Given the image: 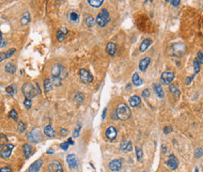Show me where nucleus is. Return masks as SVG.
I'll use <instances>...</instances> for the list:
<instances>
[{"mask_svg":"<svg viewBox=\"0 0 203 172\" xmlns=\"http://www.w3.org/2000/svg\"><path fill=\"white\" fill-rule=\"evenodd\" d=\"M115 112H116L118 119H120V120H126L131 117L130 108L128 107V105L126 104H123V102L118 105Z\"/></svg>","mask_w":203,"mask_h":172,"instance_id":"obj_1","label":"nucleus"},{"mask_svg":"<svg viewBox=\"0 0 203 172\" xmlns=\"http://www.w3.org/2000/svg\"><path fill=\"white\" fill-rule=\"evenodd\" d=\"M109 21H110V15H109L108 10L106 9L102 10L101 12H100L97 15V17H96V20H95L97 25L101 27H105L106 24H107Z\"/></svg>","mask_w":203,"mask_h":172,"instance_id":"obj_2","label":"nucleus"},{"mask_svg":"<svg viewBox=\"0 0 203 172\" xmlns=\"http://www.w3.org/2000/svg\"><path fill=\"white\" fill-rule=\"evenodd\" d=\"M22 92L25 95V99H32L34 98L37 93H38V91L36 90L35 87L32 85L31 83H25L23 87H22Z\"/></svg>","mask_w":203,"mask_h":172,"instance_id":"obj_3","label":"nucleus"},{"mask_svg":"<svg viewBox=\"0 0 203 172\" xmlns=\"http://www.w3.org/2000/svg\"><path fill=\"white\" fill-rule=\"evenodd\" d=\"M27 137L29 140H30L31 142H33V143H38V142H40V140L42 139V131H40V128L38 127H36L34 128L30 133H28L27 134Z\"/></svg>","mask_w":203,"mask_h":172,"instance_id":"obj_4","label":"nucleus"},{"mask_svg":"<svg viewBox=\"0 0 203 172\" xmlns=\"http://www.w3.org/2000/svg\"><path fill=\"white\" fill-rule=\"evenodd\" d=\"M79 76L81 80L85 83H91L93 81V76L91 75V74L86 69H81L79 71Z\"/></svg>","mask_w":203,"mask_h":172,"instance_id":"obj_5","label":"nucleus"},{"mask_svg":"<svg viewBox=\"0 0 203 172\" xmlns=\"http://www.w3.org/2000/svg\"><path fill=\"white\" fill-rule=\"evenodd\" d=\"M48 170L49 172H63L61 164L57 160H53L48 164Z\"/></svg>","mask_w":203,"mask_h":172,"instance_id":"obj_6","label":"nucleus"},{"mask_svg":"<svg viewBox=\"0 0 203 172\" xmlns=\"http://www.w3.org/2000/svg\"><path fill=\"white\" fill-rule=\"evenodd\" d=\"M174 77H175V75L173 72H165L161 75V82L162 84H164V85H168V84H170L173 80H174Z\"/></svg>","mask_w":203,"mask_h":172,"instance_id":"obj_7","label":"nucleus"},{"mask_svg":"<svg viewBox=\"0 0 203 172\" xmlns=\"http://www.w3.org/2000/svg\"><path fill=\"white\" fill-rule=\"evenodd\" d=\"M165 164H167L170 169L175 170L177 169V167L179 166V161L176 158V156L174 154H170V155H168V159L167 162H165Z\"/></svg>","mask_w":203,"mask_h":172,"instance_id":"obj_8","label":"nucleus"},{"mask_svg":"<svg viewBox=\"0 0 203 172\" xmlns=\"http://www.w3.org/2000/svg\"><path fill=\"white\" fill-rule=\"evenodd\" d=\"M14 149V145L12 144H7L5 147H3L0 151V155L3 158H9V157L12 155V152Z\"/></svg>","mask_w":203,"mask_h":172,"instance_id":"obj_9","label":"nucleus"},{"mask_svg":"<svg viewBox=\"0 0 203 172\" xmlns=\"http://www.w3.org/2000/svg\"><path fill=\"white\" fill-rule=\"evenodd\" d=\"M108 167L111 171H114V172L120 171L121 169V167H122V163H121V161L119 159L112 160L111 162L108 164Z\"/></svg>","mask_w":203,"mask_h":172,"instance_id":"obj_10","label":"nucleus"},{"mask_svg":"<svg viewBox=\"0 0 203 172\" xmlns=\"http://www.w3.org/2000/svg\"><path fill=\"white\" fill-rule=\"evenodd\" d=\"M66 161H67L68 166H69L70 168L73 169V168L77 167V164H78V160H77V157H76L75 154L72 153V154L67 155V158H66Z\"/></svg>","mask_w":203,"mask_h":172,"instance_id":"obj_11","label":"nucleus"},{"mask_svg":"<svg viewBox=\"0 0 203 172\" xmlns=\"http://www.w3.org/2000/svg\"><path fill=\"white\" fill-rule=\"evenodd\" d=\"M43 164V161L42 159L37 160L28 168V172H39Z\"/></svg>","mask_w":203,"mask_h":172,"instance_id":"obj_12","label":"nucleus"},{"mask_svg":"<svg viewBox=\"0 0 203 172\" xmlns=\"http://www.w3.org/2000/svg\"><path fill=\"white\" fill-rule=\"evenodd\" d=\"M105 135L109 140H114L117 137V130L115 127L110 126L105 131Z\"/></svg>","mask_w":203,"mask_h":172,"instance_id":"obj_13","label":"nucleus"},{"mask_svg":"<svg viewBox=\"0 0 203 172\" xmlns=\"http://www.w3.org/2000/svg\"><path fill=\"white\" fill-rule=\"evenodd\" d=\"M62 67H63V66L59 65V64L55 65L52 69V71H51V74H52V76H54V77H60L61 72H62Z\"/></svg>","mask_w":203,"mask_h":172,"instance_id":"obj_14","label":"nucleus"},{"mask_svg":"<svg viewBox=\"0 0 203 172\" xmlns=\"http://www.w3.org/2000/svg\"><path fill=\"white\" fill-rule=\"evenodd\" d=\"M150 63V57H145L139 62V69L140 71L145 72L147 70V68L149 67V65Z\"/></svg>","mask_w":203,"mask_h":172,"instance_id":"obj_15","label":"nucleus"},{"mask_svg":"<svg viewBox=\"0 0 203 172\" xmlns=\"http://www.w3.org/2000/svg\"><path fill=\"white\" fill-rule=\"evenodd\" d=\"M23 151H24V154H25V157L27 159H28L29 157L32 155L33 153V148L31 145L29 144H25L23 146Z\"/></svg>","mask_w":203,"mask_h":172,"instance_id":"obj_16","label":"nucleus"},{"mask_svg":"<svg viewBox=\"0 0 203 172\" xmlns=\"http://www.w3.org/2000/svg\"><path fill=\"white\" fill-rule=\"evenodd\" d=\"M68 33V29L65 28V27H61L59 30L57 31V38L58 40V42H63L64 39H65V36L67 35Z\"/></svg>","mask_w":203,"mask_h":172,"instance_id":"obj_17","label":"nucleus"},{"mask_svg":"<svg viewBox=\"0 0 203 172\" xmlns=\"http://www.w3.org/2000/svg\"><path fill=\"white\" fill-rule=\"evenodd\" d=\"M120 149H122V151H124V152H131L133 149V146H132V143L130 141L124 140L120 143Z\"/></svg>","mask_w":203,"mask_h":172,"instance_id":"obj_18","label":"nucleus"},{"mask_svg":"<svg viewBox=\"0 0 203 172\" xmlns=\"http://www.w3.org/2000/svg\"><path fill=\"white\" fill-rule=\"evenodd\" d=\"M129 102H130V105L132 107H136L140 102H141V99H140V97L137 96V95H134V96H132L130 98Z\"/></svg>","mask_w":203,"mask_h":172,"instance_id":"obj_19","label":"nucleus"},{"mask_svg":"<svg viewBox=\"0 0 203 172\" xmlns=\"http://www.w3.org/2000/svg\"><path fill=\"white\" fill-rule=\"evenodd\" d=\"M106 51L110 56H114L117 51V45L114 42H108L107 45H106Z\"/></svg>","mask_w":203,"mask_h":172,"instance_id":"obj_20","label":"nucleus"},{"mask_svg":"<svg viewBox=\"0 0 203 172\" xmlns=\"http://www.w3.org/2000/svg\"><path fill=\"white\" fill-rule=\"evenodd\" d=\"M151 43H152V41H151L150 39H145L144 40V41L142 42V43H141V45H140V48H139L140 52H145V51L150 47V45L151 44Z\"/></svg>","mask_w":203,"mask_h":172,"instance_id":"obj_21","label":"nucleus"},{"mask_svg":"<svg viewBox=\"0 0 203 172\" xmlns=\"http://www.w3.org/2000/svg\"><path fill=\"white\" fill-rule=\"evenodd\" d=\"M153 89L159 98H163L165 96L164 90H163V89H162L161 85H159V84H153Z\"/></svg>","mask_w":203,"mask_h":172,"instance_id":"obj_22","label":"nucleus"},{"mask_svg":"<svg viewBox=\"0 0 203 172\" xmlns=\"http://www.w3.org/2000/svg\"><path fill=\"white\" fill-rule=\"evenodd\" d=\"M21 25H27L29 22H30V13L28 12H25L23 13V15H22V18H21Z\"/></svg>","mask_w":203,"mask_h":172,"instance_id":"obj_23","label":"nucleus"},{"mask_svg":"<svg viewBox=\"0 0 203 172\" xmlns=\"http://www.w3.org/2000/svg\"><path fill=\"white\" fill-rule=\"evenodd\" d=\"M133 83H134V85L136 86V87L141 86L143 84V80L139 77L137 72H135L134 75H133Z\"/></svg>","mask_w":203,"mask_h":172,"instance_id":"obj_24","label":"nucleus"},{"mask_svg":"<svg viewBox=\"0 0 203 172\" xmlns=\"http://www.w3.org/2000/svg\"><path fill=\"white\" fill-rule=\"evenodd\" d=\"M5 71L8 72V74H14L15 71H16L15 65H13L12 62H9V63H7L6 66H5Z\"/></svg>","mask_w":203,"mask_h":172,"instance_id":"obj_25","label":"nucleus"},{"mask_svg":"<svg viewBox=\"0 0 203 172\" xmlns=\"http://www.w3.org/2000/svg\"><path fill=\"white\" fill-rule=\"evenodd\" d=\"M43 86H44V89H45V92H50L52 90V87H53V84L51 82V80L49 78H46L44 80L43 82Z\"/></svg>","mask_w":203,"mask_h":172,"instance_id":"obj_26","label":"nucleus"},{"mask_svg":"<svg viewBox=\"0 0 203 172\" xmlns=\"http://www.w3.org/2000/svg\"><path fill=\"white\" fill-rule=\"evenodd\" d=\"M69 18H70V21L71 22L76 23V22H78V20H79V14L77 12H75V10H72L69 14Z\"/></svg>","mask_w":203,"mask_h":172,"instance_id":"obj_27","label":"nucleus"},{"mask_svg":"<svg viewBox=\"0 0 203 172\" xmlns=\"http://www.w3.org/2000/svg\"><path fill=\"white\" fill-rule=\"evenodd\" d=\"M44 134H45L47 137H55V131L51 125H47L45 128H44Z\"/></svg>","mask_w":203,"mask_h":172,"instance_id":"obj_28","label":"nucleus"},{"mask_svg":"<svg viewBox=\"0 0 203 172\" xmlns=\"http://www.w3.org/2000/svg\"><path fill=\"white\" fill-rule=\"evenodd\" d=\"M104 3V0H88V4L94 8H99Z\"/></svg>","mask_w":203,"mask_h":172,"instance_id":"obj_29","label":"nucleus"},{"mask_svg":"<svg viewBox=\"0 0 203 172\" xmlns=\"http://www.w3.org/2000/svg\"><path fill=\"white\" fill-rule=\"evenodd\" d=\"M8 144V137H6L4 134H0V149Z\"/></svg>","mask_w":203,"mask_h":172,"instance_id":"obj_30","label":"nucleus"},{"mask_svg":"<svg viewBox=\"0 0 203 172\" xmlns=\"http://www.w3.org/2000/svg\"><path fill=\"white\" fill-rule=\"evenodd\" d=\"M75 101L78 104H82V102L85 101V96L82 92H77L75 97Z\"/></svg>","mask_w":203,"mask_h":172,"instance_id":"obj_31","label":"nucleus"},{"mask_svg":"<svg viewBox=\"0 0 203 172\" xmlns=\"http://www.w3.org/2000/svg\"><path fill=\"white\" fill-rule=\"evenodd\" d=\"M25 129H27V125H25V122L20 121L19 123H18V127H17V131H18V133L23 134L24 132L25 131Z\"/></svg>","mask_w":203,"mask_h":172,"instance_id":"obj_32","label":"nucleus"},{"mask_svg":"<svg viewBox=\"0 0 203 172\" xmlns=\"http://www.w3.org/2000/svg\"><path fill=\"white\" fill-rule=\"evenodd\" d=\"M61 78L60 77H54V76H52V79H51V82H52L53 84V86H56V87H59L61 86Z\"/></svg>","mask_w":203,"mask_h":172,"instance_id":"obj_33","label":"nucleus"},{"mask_svg":"<svg viewBox=\"0 0 203 172\" xmlns=\"http://www.w3.org/2000/svg\"><path fill=\"white\" fill-rule=\"evenodd\" d=\"M169 91H170V93H172V94L179 95V93H180L178 87H177V85H174V84H171V85L169 86Z\"/></svg>","mask_w":203,"mask_h":172,"instance_id":"obj_34","label":"nucleus"},{"mask_svg":"<svg viewBox=\"0 0 203 172\" xmlns=\"http://www.w3.org/2000/svg\"><path fill=\"white\" fill-rule=\"evenodd\" d=\"M94 24H95V20L92 16H88L86 19V25L88 27H92L94 25Z\"/></svg>","mask_w":203,"mask_h":172,"instance_id":"obj_35","label":"nucleus"},{"mask_svg":"<svg viewBox=\"0 0 203 172\" xmlns=\"http://www.w3.org/2000/svg\"><path fill=\"white\" fill-rule=\"evenodd\" d=\"M193 66H194V71L195 74H198V72L200 71V65H199L198 59H195L194 62H193Z\"/></svg>","mask_w":203,"mask_h":172,"instance_id":"obj_36","label":"nucleus"},{"mask_svg":"<svg viewBox=\"0 0 203 172\" xmlns=\"http://www.w3.org/2000/svg\"><path fill=\"white\" fill-rule=\"evenodd\" d=\"M9 117H10V118L13 119V120H15V121H16V120L18 119V114H17L16 110H14V109L10 110V112L9 113Z\"/></svg>","mask_w":203,"mask_h":172,"instance_id":"obj_37","label":"nucleus"},{"mask_svg":"<svg viewBox=\"0 0 203 172\" xmlns=\"http://www.w3.org/2000/svg\"><path fill=\"white\" fill-rule=\"evenodd\" d=\"M202 155H203V149L201 148H198L195 151V158H200Z\"/></svg>","mask_w":203,"mask_h":172,"instance_id":"obj_38","label":"nucleus"},{"mask_svg":"<svg viewBox=\"0 0 203 172\" xmlns=\"http://www.w3.org/2000/svg\"><path fill=\"white\" fill-rule=\"evenodd\" d=\"M135 151H136V157H137V160L140 161V160L142 159V156H143L142 149H140V148H135Z\"/></svg>","mask_w":203,"mask_h":172,"instance_id":"obj_39","label":"nucleus"},{"mask_svg":"<svg viewBox=\"0 0 203 172\" xmlns=\"http://www.w3.org/2000/svg\"><path fill=\"white\" fill-rule=\"evenodd\" d=\"M16 52V49L15 48H12V49H10V50H8L6 52V58H9V57H10L12 56H13V54Z\"/></svg>","mask_w":203,"mask_h":172,"instance_id":"obj_40","label":"nucleus"},{"mask_svg":"<svg viewBox=\"0 0 203 172\" xmlns=\"http://www.w3.org/2000/svg\"><path fill=\"white\" fill-rule=\"evenodd\" d=\"M24 104L27 109H30L31 106H32V102H31L30 99H25V102H24Z\"/></svg>","mask_w":203,"mask_h":172,"instance_id":"obj_41","label":"nucleus"},{"mask_svg":"<svg viewBox=\"0 0 203 172\" xmlns=\"http://www.w3.org/2000/svg\"><path fill=\"white\" fill-rule=\"evenodd\" d=\"M198 61L199 64H203V53L200 51L198 52Z\"/></svg>","mask_w":203,"mask_h":172,"instance_id":"obj_42","label":"nucleus"},{"mask_svg":"<svg viewBox=\"0 0 203 172\" xmlns=\"http://www.w3.org/2000/svg\"><path fill=\"white\" fill-rule=\"evenodd\" d=\"M69 146H70L69 142L66 141V142H63V143L60 144V148L63 149V151H67V149H69Z\"/></svg>","mask_w":203,"mask_h":172,"instance_id":"obj_43","label":"nucleus"},{"mask_svg":"<svg viewBox=\"0 0 203 172\" xmlns=\"http://www.w3.org/2000/svg\"><path fill=\"white\" fill-rule=\"evenodd\" d=\"M6 91H7V93H9V94H10V95H13V93H14L13 86L10 85V86H9V87H6Z\"/></svg>","mask_w":203,"mask_h":172,"instance_id":"obj_44","label":"nucleus"},{"mask_svg":"<svg viewBox=\"0 0 203 172\" xmlns=\"http://www.w3.org/2000/svg\"><path fill=\"white\" fill-rule=\"evenodd\" d=\"M80 128H81L80 124H78V126H77V128H76V129L75 130V132H73V137H75V138H76V137H78V135H79V131H80Z\"/></svg>","mask_w":203,"mask_h":172,"instance_id":"obj_45","label":"nucleus"},{"mask_svg":"<svg viewBox=\"0 0 203 172\" xmlns=\"http://www.w3.org/2000/svg\"><path fill=\"white\" fill-rule=\"evenodd\" d=\"M142 95H143V97H145V98L150 97V89H144V90H143V92H142Z\"/></svg>","mask_w":203,"mask_h":172,"instance_id":"obj_46","label":"nucleus"},{"mask_svg":"<svg viewBox=\"0 0 203 172\" xmlns=\"http://www.w3.org/2000/svg\"><path fill=\"white\" fill-rule=\"evenodd\" d=\"M172 132V127L171 126H167V127H165V129H164V133L167 134H169V133H171Z\"/></svg>","mask_w":203,"mask_h":172,"instance_id":"obj_47","label":"nucleus"},{"mask_svg":"<svg viewBox=\"0 0 203 172\" xmlns=\"http://www.w3.org/2000/svg\"><path fill=\"white\" fill-rule=\"evenodd\" d=\"M0 172H12V168L10 167H4L0 169Z\"/></svg>","mask_w":203,"mask_h":172,"instance_id":"obj_48","label":"nucleus"},{"mask_svg":"<svg viewBox=\"0 0 203 172\" xmlns=\"http://www.w3.org/2000/svg\"><path fill=\"white\" fill-rule=\"evenodd\" d=\"M60 134L62 135V137H65V135H67L68 134V131L66 130V129H60Z\"/></svg>","mask_w":203,"mask_h":172,"instance_id":"obj_49","label":"nucleus"},{"mask_svg":"<svg viewBox=\"0 0 203 172\" xmlns=\"http://www.w3.org/2000/svg\"><path fill=\"white\" fill-rule=\"evenodd\" d=\"M6 59V53H0V62Z\"/></svg>","mask_w":203,"mask_h":172,"instance_id":"obj_50","label":"nucleus"},{"mask_svg":"<svg viewBox=\"0 0 203 172\" xmlns=\"http://www.w3.org/2000/svg\"><path fill=\"white\" fill-rule=\"evenodd\" d=\"M7 45V42L4 41V40H2L1 42H0V48H3V47H5Z\"/></svg>","mask_w":203,"mask_h":172,"instance_id":"obj_51","label":"nucleus"},{"mask_svg":"<svg viewBox=\"0 0 203 172\" xmlns=\"http://www.w3.org/2000/svg\"><path fill=\"white\" fill-rule=\"evenodd\" d=\"M180 0H176V1H171L172 6H179V5H180Z\"/></svg>","mask_w":203,"mask_h":172,"instance_id":"obj_52","label":"nucleus"},{"mask_svg":"<svg viewBox=\"0 0 203 172\" xmlns=\"http://www.w3.org/2000/svg\"><path fill=\"white\" fill-rule=\"evenodd\" d=\"M192 79H193V77H187V79H186V84L188 85V84H190V82L192 81Z\"/></svg>","mask_w":203,"mask_h":172,"instance_id":"obj_53","label":"nucleus"},{"mask_svg":"<svg viewBox=\"0 0 203 172\" xmlns=\"http://www.w3.org/2000/svg\"><path fill=\"white\" fill-rule=\"evenodd\" d=\"M162 152H163V153H165V152H167V149H165V145H162Z\"/></svg>","mask_w":203,"mask_h":172,"instance_id":"obj_54","label":"nucleus"},{"mask_svg":"<svg viewBox=\"0 0 203 172\" xmlns=\"http://www.w3.org/2000/svg\"><path fill=\"white\" fill-rule=\"evenodd\" d=\"M105 113H106V108H105L104 112H103V116H102V119H103L105 118Z\"/></svg>","mask_w":203,"mask_h":172,"instance_id":"obj_55","label":"nucleus"},{"mask_svg":"<svg viewBox=\"0 0 203 172\" xmlns=\"http://www.w3.org/2000/svg\"><path fill=\"white\" fill-rule=\"evenodd\" d=\"M68 142H69V144H70V145H73V140L72 139V138H69V139H68Z\"/></svg>","mask_w":203,"mask_h":172,"instance_id":"obj_56","label":"nucleus"},{"mask_svg":"<svg viewBox=\"0 0 203 172\" xmlns=\"http://www.w3.org/2000/svg\"><path fill=\"white\" fill-rule=\"evenodd\" d=\"M48 154H52V153H54V149H49V151L47 152Z\"/></svg>","mask_w":203,"mask_h":172,"instance_id":"obj_57","label":"nucleus"},{"mask_svg":"<svg viewBox=\"0 0 203 172\" xmlns=\"http://www.w3.org/2000/svg\"><path fill=\"white\" fill-rule=\"evenodd\" d=\"M195 172H198V168H195Z\"/></svg>","mask_w":203,"mask_h":172,"instance_id":"obj_58","label":"nucleus"},{"mask_svg":"<svg viewBox=\"0 0 203 172\" xmlns=\"http://www.w3.org/2000/svg\"><path fill=\"white\" fill-rule=\"evenodd\" d=\"M144 172H146V171H144Z\"/></svg>","mask_w":203,"mask_h":172,"instance_id":"obj_59","label":"nucleus"}]
</instances>
